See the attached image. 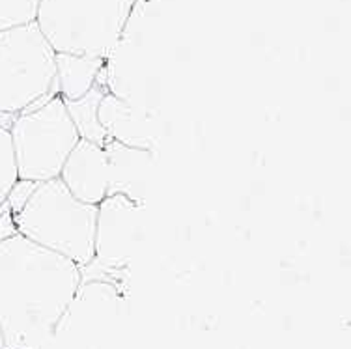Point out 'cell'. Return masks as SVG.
Listing matches in <instances>:
<instances>
[{"label":"cell","instance_id":"13","mask_svg":"<svg viewBox=\"0 0 351 349\" xmlns=\"http://www.w3.org/2000/svg\"><path fill=\"white\" fill-rule=\"evenodd\" d=\"M0 349H6V346H4V338H2V330H0Z\"/></svg>","mask_w":351,"mask_h":349},{"label":"cell","instance_id":"7","mask_svg":"<svg viewBox=\"0 0 351 349\" xmlns=\"http://www.w3.org/2000/svg\"><path fill=\"white\" fill-rule=\"evenodd\" d=\"M58 178L75 198L99 206L110 189L107 152L101 144L81 139L64 163Z\"/></svg>","mask_w":351,"mask_h":349},{"label":"cell","instance_id":"12","mask_svg":"<svg viewBox=\"0 0 351 349\" xmlns=\"http://www.w3.org/2000/svg\"><path fill=\"white\" fill-rule=\"evenodd\" d=\"M41 0H0V30L34 23Z\"/></svg>","mask_w":351,"mask_h":349},{"label":"cell","instance_id":"6","mask_svg":"<svg viewBox=\"0 0 351 349\" xmlns=\"http://www.w3.org/2000/svg\"><path fill=\"white\" fill-rule=\"evenodd\" d=\"M141 202L122 193H110L97 206L94 262L120 267L129 262L142 239Z\"/></svg>","mask_w":351,"mask_h":349},{"label":"cell","instance_id":"11","mask_svg":"<svg viewBox=\"0 0 351 349\" xmlns=\"http://www.w3.org/2000/svg\"><path fill=\"white\" fill-rule=\"evenodd\" d=\"M17 183H19V174L15 165L12 134L6 123H0V208L6 204Z\"/></svg>","mask_w":351,"mask_h":349},{"label":"cell","instance_id":"1","mask_svg":"<svg viewBox=\"0 0 351 349\" xmlns=\"http://www.w3.org/2000/svg\"><path fill=\"white\" fill-rule=\"evenodd\" d=\"M82 286V269L25 235L0 239V330L6 349H45Z\"/></svg>","mask_w":351,"mask_h":349},{"label":"cell","instance_id":"5","mask_svg":"<svg viewBox=\"0 0 351 349\" xmlns=\"http://www.w3.org/2000/svg\"><path fill=\"white\" fill-rule=\"evenodd\" d=\"M56 51L38 23L0 30V115H19L53 94Z\"/></svg>","mask_w":351,"mask_h":349},{"label":"cell","instance_id":"3","mask_svg":"<svg viewBox=\"0 0 351 349\" xmlns=\"http://www.w3.org/2000/svg\"><path fill=\"white\" fill-rule=\"evenodd\" d=\"M136 0H41L36 23L56 53L101 58L114 53Z\"/></svg>","mask_w":351,"mask_h":349},{"label":"cell","instance_id":"2","mask_svg":"<svg viewBox=\"0 0 351 349\" xmlns=\"http://www.w3.org/2000/svg\"><path fill=\"white\" fill-rule=\"evenodd\" d=\"M97 206L75 198L60 178L34 183L15 215L17 234L79 267L94 263Z\"/></svg>","mask_w":351,"mask_h":349},{"label":"cell","instance_id":"9","mask_svg":"<svg viewBox=\"0 0 351 349\" xmlns=\"http://www.w3.org/2000/svg\"><path fill=\"white\" fill-rule=\"evenodd\" d=\"M101 58L56 53V86L64 101L79 99L95 86Z\"/></svg>","mask_w":351,"mask_h":349},{"label":"cell","instance_id":"10","mask_svg":"<svg viewBox=\"0 0 351 349\" xmlns=\"http://www.w3.org/2000/svg\"><path fill=\"white\" fill-rule=\"evenodd\" d=\"M101 99L103 94L94 86L86 95H82L79 99L66 101V107H68L69 116L81 134V139L103 146L108 141V136L99 121V116H97V108H99Z\"/></svg>","mask_w":351,"mask_h":349},{"label":"cell","instance_id":"4","mask_svg":"<svg viewBox=\"0 0 351 349\" xmlns=\"http://www.w3.org/2000/svg\"><path fill=\"white\" fill-rule=\"evenodd\" d=\"M19 182L41 183L58 178L81 141L60 94L23 110L10 123Z\"/></svg>","mask_w":351,"mask_h":349},{"label":"cell","instance_id":"8","mask_svg":"<svg viewBox=\"0 0 351 349\" xmlns=\"http://www.w3.org/2000/svg\"><path fill=\"white\" fill-rule=\"evenodd\" d=\"M103 148L107 152L110 170L108 195L122 193L142 204V195L152 168V154L146 149L128 146L120 141H107Z\"/></svg>","mask_w":351,"mask_h":349}]
</instances>
